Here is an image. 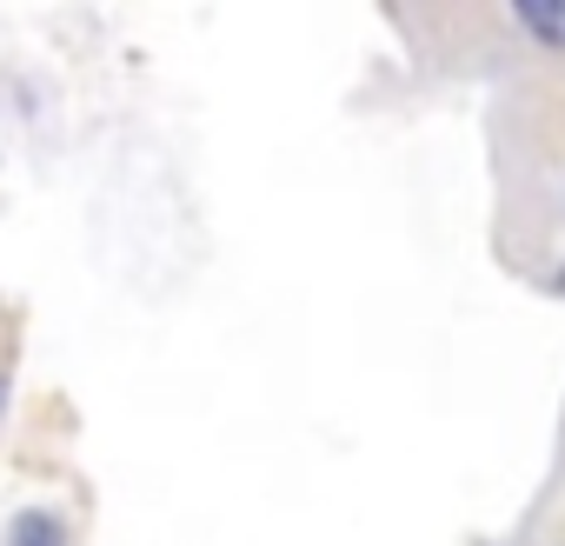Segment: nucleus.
Returning a JSON list of instances; mask_svg holds the SVG:
<instances>
[{"label": "nucleus", "instance_id": "obj_1", "mask_svg": "<svg viewBox=\"0 0 565 546\" xmlns=\"http://www.w3.org/2000/svg\"><path fill=\"white\" fill-rule=\"evenodd\" d=\"M67 533H61V519L54 513H21L14 519V546H61Z\"/></svg>", "mask_w": 565, "mask_h": 546}]
</instances>
